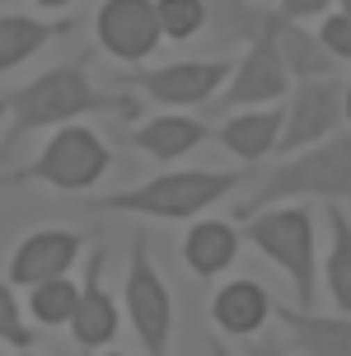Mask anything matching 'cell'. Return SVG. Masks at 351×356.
Returning <instances> with one entry per match:
<instances>
[{
    "label": "cell",
    "mask_w": 351,
    "mask_h": 356,
    "mask_svg": "<svg viewBox=\"0 0 351 356\" xmlns=\"http://www.w3.org/2000/svg\"><path fill=\"white\" fill-rule=\"evenodd\" d=\"M0 113H10V131H5V141H0V160H10V150H15L28 131L80 127L85 118H99V113L131 122L140 113V99L136 94H122V89H99L89 80L85 56H80V61L52 66V71H42L38 80L19 85L15 94H5V99H0Z\"/></svg>",
    "instance_id": "1"
},
{
    "label": "cell",
    "mask_w": 351,
    "mask_h": 356,
    "mask_svg": "<svg viewBox=\"0 0 351 356\" xmlns=\"http://www.w3.org/2000/svg\"><path fill=\"white\" fill-rule=\"evenodd\" d=\"M211 15L225 19L229 33L248 38V52L239 56V66L229 71L225 89L211 99L215 113H253V108H277V99L291 94V75L277 56V38H272V24H277V10H263V5H220Z\"/></svg>",
    "instance_id": "2"
},
{
    "label": "cell",
    "mask_w": 351,
    "mask_h": 356,
    "mask_svg": "<svg viewBox=\"0 0 351 356\" xmlns=\"http://www.w3.org/2000/svg\"><path fill=\"white\" fill-rule=\"evenodd\" d=\"M304 197H323V207L351 197V131H337V136H328L314 150H300L291 160L272 164V174L258 183L253 202L239 207V220L253 216V211H272V207L304 202Z\"/></svg>",
    "instance_id": "3"
},
{
    "label": "cell",
    "mask_w": 351,
    "mask_h": 356,
    "mask_svg": "<svg viewBox=\"0 0 351 356\" xmlns=\"http://www.w3.org/2000/svg\"><path fill=\"white\" fill-rule=\"evenodd\" d=\"M234 188H239L234 169L229 174L225 169H178V174H159V178L136 183V188L99 197V207L122 211V216H155V220H193L206 207L225 202Z\"/></svg>",
    "instance_id": "4"
},
{
    "label": "cell",
    "mask_w": 351,
    "mask_h": 356,
    "mask_svg": "<svg viewBox=\"0 0 351 356\" xmlns=\"http://www.w3.org/2000/svg\"><path fill=\"white\" fill-rule=\"evenodd\" d=\"M244 239L258 253L291 277L295 286V309L314 314L318 305V258H314V216L304 207H272V211L244 216Z\"/></svg>",
    "instance_id": "5"
},
{
    "label": "cell",
    "mask_w": 351,
    "mask_h": 356,
    "mask_svg": "<svg viewBox=\"0 0 351 356\" xmlns=\"http://www.w3.org/2000/svg\"><path fill=\"white\" fill-rule=\"evenodd\" d=\"M108 169H113V150L94 127H61L42 145V155H33V164H24L5 178L10 183H52L61 193H89Z\"/></svg>",
    "instance_id": "6"
},
{
    "label": "cell",
    "mask_w": 351,
    "mask_h": 356,
    "mask_svg": "<svg viewBox=\"0 0 351 356\" xmlns=\"http://www.w3.org/2000/svg\"><path fill=\"white\" fill-rule=\"evenodd\" d=\"M126 314L145 356H174V296L150 258V239L131 234V267H126Z\"/></svg>",
    "instance_id": "7"
},
{
    "label": "cell",
    "mask_w": 351,
    "mask_h": 356,
    "mask_svg": "<svg viewBox=\"0 0 351 356\" xmlns=\"http://www.w3.org/2000/svg\"><path fill=\"white\" fill-rule=\"evenodd\" d=\"M342 80H309V85H291V104H286V127H281L277 150L291 160L300 150H314L342 127Z\"/></svg>",
    "instance_id": "8"
},
{
    "label": "cell",
    "mask_w": 351,
    "mask_h": 356,
    "mask_svg": "<svg viewBox=\"0 0 351 356\" xmlns=\"http://www.w3.org/2000/svg\"><path fill=\"white\" fill-rule=\"evenodd\" d=\"M229 71H234V61L220 52V56H202V61H174V66H159V71H136L126 75V89H140L155 104L169 108H202L215 99V89H225Z\"/></svg>",
    "instance_id": "9"
},
{
    "label": "cell",
    "mask_w": 351,
    "mask_h": 356,
    "mask_svg": "<svg viewBox=\"0 0 351 356\" xmlns=\"http://www.w3.org/2000/svg\"><path fill=\"white\" fill-rule=\"evenodd\" d=\"M94 33L113 61L140 66L159 52V15L155 0H104L94 10Z\"/></svg>",
    "instance_id": "10"
},
{
    "label": "cell",
    "mask_w": 351,
    "mask_h": 356,
    "mask_svg": "<svg viewBox=\"0 0 351 356\" xmlns=\"http://www.w3.org/2000/svg\"><path fill=\"white\" fill-rule=\"evenodd\" d=\"M85 249V239L75 230H33L19 239V249L10 253V267H5V277L10 286H47V282H61L70 272V263L80 258Z\"/></svg>",
    "instance_id": "11"
},
{
    "label": "cell",
    "mask_w": 351,
    "mask_h": 356,
    "mask_svg": "<svg viewBox=\"0 0 351 356\" xmlns=\"http://www.w3.org/2000/svg\"><path fill=\"white\" fill-rule=\"evenodd\" d=\"M104 267H108V249H89L75 319H70V338H75L80 352H94V347L113 342V333H117V305H113V296L104 286Z\"/></svg>",
    "instance_id": "12"
},
{
    "label": "cell",
    "mask_w": 351,
    "mask_h": 356,
    "mask_svg": "<svg viewBox=\"0 0 351 356\" xmlns=\"http://www.w3.org/2000/svg\"><path fill=\"white\" fill-rule=\"evenodd\" d=\"M211 136H215V127L197 122V118H188V113H159V118H150V122L131 127L126 141L136 145V150H145L150 160L174 164V160H183L188 150H197L202 141H211Z\"/></svg>",
    "instance_id": "13"
},
{
    "label": "cell",
    "mask_w": 351,
    "mask_h": 356,
    "mask_svg": "<svg viewBox=\"0 0 351 356\" xmlns=\"http://www.w3.org/2000/svg\"><path fill=\"white\" fill-rule=\"evenodd\" d=\"M272 319L309 356H351V314H304L295 305H272Z\"/></svg>",
    "instance_id": "14"
},
{
    "label": "cell",
    "mask_w": 351,
    "mask_h": 356,
    "mask_svg": "<svg viewBox=\"0 0 351 356\" xmlns=\"http://www.w3.org/2000/svg\"><path fill=\"white\" fill-rule=\"evenodd\" d=\"M286 127V108H253V113H234L225 118V127H215V141L225 145L234 160L258 164L263 155H272Z\"/></svg>",
    "instance_id": "15"
},
{
    "label": "cell",
    "mask_w": 351,
    "mask_h": 356,
    "mask_svg": "<svg viewBox=\"0 0 351 356\" xmlns=\"http://www.w3.org/2000/svg\"><path fill=\"white\" fill-rule=\"evenodd\" d=\"M75 19H33V15H0V75L24 66L33 52H42L52 38H66Z\"/></svg>",
    "instance_id": "16"
},
{
    "label": "cell",
    "mask_w": 351,
    "mask_h": 356,
    "mask_svg": "<svg viewBox=\"0 0 351 356\" xmlns=\"http://www.w3.org/2000/svg\"><path fill=\"white\" fill-rule=\"evenodd\" d=\"M272 10H277V5H272ZM272 38H277L281 66H286V75H291L295 85H309V80H333L337 61L323 52V47H318L314 33H304L300 24H291V19L277 15V24H272Z\"/></svg>",
    "instance_id": "17"
},
{
    "label": "cell",
    "mask_w": 351,
    "mask_h": 356,
    "mask_svg": "<svg viewBox=\"0 0 351 356\" xmlns=\"http://www.w3.org/2000/svg\"><path fill=\"white\" fill-rule=\"evenodd\" d=\"M211 319H215V328H225L234 338H248L272 319V296L258 282H229L225 291H215Z\"/></svg>",
    "instance_id": "18"
},
{
    "label": "cell",
    "mask_w": 351,
    "mask_h": 356,
    "mask_svg": "<svg viewBox=\"0 0 351 356\" xmlns=\"http://www.w3.org/2000/svg\"><path fill=\"white\" fill-rule=\"evenodd\" d=\"M239 258V234L225 220H197L183 234V263L193 267L197 277H215Z\"/></svg>",
    "instance_id": "19"
},
{
    "label": "cell",
    "mask_w": 351,
    "mask_h": 356,
    "mask_svg": "<svg viewBox=\"0 0 351 356\" xmlns=\"http://www.w3.org/2000/svg\"><path fill=\"white\" fill-rule=\"evenodd\" d=\"M323 211H328V230H333V249H328V267H323L328 296L342 314H351V216L337 202H328Z\"/></svg>",
    "instance_id": "20"
},
{
    "label": "cell",
    "mask_w": 351,
    "mask_h": 356,
    "mask_svg": "<svg viewBox=\"0 0 351 356\" xmlns=\"http://www.w3.org/2000/svg\"><path fill=\"white\" fill-rule=\"evenodd\" d=\"M75 300H80V286L75 282H47L28 291V314H33L42 328H61V323L75 319Z\"/></svg>",
    "instance_id": "21"
},
{
    "label": "cell",
    "mask_w": 351,
    "mask_h": 356,
    "mask_svg": "<svg viewBox=\"0 0 351 356\" xmlns=\"http://www.w3.org/2000/svg\"><path fill=\"white\" fill-rule=\"evenodd\" d=\"M155 15H159V38L188 42L211 24V5H202V0H155Z\"/></svg>",
    "instance_id": "22"
},
{
    "label": "cell",
    "mask_w": 351,
    "mask_h": 356,
    "mask_svg": "<svg viewBox=\"0 0 351 356\" xmlns=\"http://www.w3.org/2000/svg\"><path fill=\"white\" fill-rule=\"evenodd\" d=\"M0 342H10V347H19V352L33 347V323H28V314L19 309L15 286L10 282L0 286Z\"/></svg>",
    "instance_id": "23"
},
{
    "label": "cell",
    "mask_w": 351,
    "mask_h": 356,
    "mask_svg": "<svg viewBox=\"0 0 351 356\" xmlns=\"http://www.w3.org/2000/svg\"><path fill=\"white\" fill-rule=\"evenodd\" d=\"M318 47L333 56V61H351V19L342 10H328L323 15V29H318Z\"/></svg>",
    "instance_id": "24"
},
{
    "label": "cell",
    "mask_w": 351,
    "mask_h": 356,
    "mask_svg": "<svg viewBox=\"0 0 351 356\" xmlns=\"http://www.w3.org/2000/svg\"><path fill=\"white\" fill-rule=\"evenodd\" d=\"M244 356H286V352H281L277 342H248V347H244Z\"/></svg>",
    "instance_id": "25"
},
{
    "label": "cell",
    "mask_w": 351,
    "mask_h": 356,
    "mask_svg": "<svg viewBox=\"0 0 351 356\" xmlns=\"http://www.w3.org/2000/svg\"><path fill=\"white\" fill-rule=\"evenodd\" d=\"M342 122H351V80H347V94H342ZM351 131V127H347Z\"/></svg>",
    "instance_id": "26"
},
{
    "label": "cell",
    "mask_w": 351,
    "mask_h": 356,
    "mask_svg": "<svg viewBox=\"0 0 351 356\" xmlns=\"http://www.w3.org/2000/svg\"><path fill=\"white\" fill-rule=\"evenodd\" d=\"M211 356H229V352H225V347H220V342H211Z\"/></svg>",
    "instance_id": "27"
},
{
    "label": "cell",
    "mask_w": 351,
    "mask_h": 356,
    "mask_svg": "<svg viewBox=\"0 0 351 356\" xmlns=\"http://www.w3.org/2000/svg\"><path fill=\"white\" fill-rule=\"evenodd\" d=\"M337 10H342V15H347V19H351V0H342V5H337Z\"/></svg>",
    "instance_id": "28"
},
{
    "label": "cell",
    "mask_w": 351,
    "mask_h": 356,
    "mask_svg": "<svg viewBox=\"0 0 351 356\" xmlns=\"http://www.w3.org/2000/svg\"><path fill=\"white\" fill-rule=\"evenodd\" d=\"M19 356H38V352H19Z\"/></svg>",
    "instance_id": "29"
},
{
    "label": "cell",
    "mask_w": 351,
    "mask_h": 356,
    "mask_svg": "<svg viewBox=\"0 0 351 356\" xmlns=\"http://www.w3.org/2000/svg\"><path fill=\"white\" fill-rule=\"evenodd\" d=\"M108 356H122V352H108Z\"/></svg>",
    "instance_id": "30"
}]
</instances>
